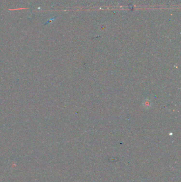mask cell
<instances>
[{
    "instance_id": "cell-1",
    "label": "cell",
    "mask_w": 181,
    "mask_h": 182,
    "mask_svg": "<svg viewBox=\"0 0 181 182\" xmlns=\"http://www.w3.org/2000/svg\"><path fill=\"white\" fill-rule=\"evenodd\" d=\"M56 19V17H54V18H52V19H49V20H48V21H47V22L45 23V25H47V24H48V23H50L52 22V21H53V20H54L55 19Z\"/></svg>"
}]
</instances>
